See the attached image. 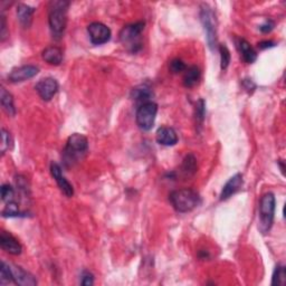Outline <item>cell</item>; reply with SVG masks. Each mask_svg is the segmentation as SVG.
Here are the masks:
<instances>
[{
  "label": "cell",
  "mask_w": 286,
  "mask_h": 286,
  "mask_svg": "<svg viewBox=\"0 0 286 286\" xmlns=\"http://www.w3.org/2000/svg\"><path fill=\"white\" fill-rule=\"evenodd\" d=\"M69 3L65 0H54L48 6V24L52 35L60 41L64 35L67 24V10Z\"/></svg>",
  "instance_id": "cell-1"
},
{
  "label": "cell",
  "mask_w": 286,
  "mask_h": 286,
  "mask_svg": "<svg viewBox=\"0 0 286 286\" xmlns=\"http://www.w3.org/2000/svg\"><path fill=\"white\" fill-rule=\"evenodd\" d=\"M169 200L176 211L181 214L193 212L201 202L199 195L189 188L175 190L170 194Z\"/></svg>",
  "instance_id": "cell-2"
},
{
  "label": "cell",
  "mask_w": 286,
  "mask_h": 286,
  "mask_svg": "<svg viewBox=\"0 0 286 286\" xmlns=\"http://www.w3.org/2000/svg\"><path fill=\"white\" fill-rule=\"evenodd\" d=\"M88 150V140L85 136L74 133L67 139L64 149V160L66 164H73L83 158Z\"/></svg>",
  "instance_id": "cell-3"
},
{
  "label": "cell",
  "mask_w": 286,
  "mask_h": 286,
  "mask_svg": "<svg viewBox=\"0 0 286 286\" xmlns=\"http://www.w3.org/2000/svg\"><path fill=\"white\" fill-rule=\"evenodd\" d=\"M144 23L139 22L136 24L124 26L120 31V41L122 45L131 53H137L141 49V37L144 30Z\"/></svg>",
  "instance_id": "cell-4"
},
{
  "label": "cell",
  "mask_w": 286,
  "mask_h": 286,
  "mask_svg": "<svg viewBox=\"0 0 286 286\" xmlns=\"http://www.w3.org/2000/svg\"><path fill=\"white\" fill-rule=\"evenodd\" d=\"M275 196L272 193H268L263 195L259 201V224L258 228L263 234L270 232L274 221V214H275Z\"/></svg>",
  "instance_id": "cell-5"
},
{
  "label": "cell",
  "mask_w": 286,
  "mask_h": 286,
  "mask_svg": "<svg viewBox=\"0 0 286 286\" xmlns=\"http://www.w3.org/2000/svg\"><path fill=\"white\" fill-rule=\"evenodd\" d=\"M200 21L205 29L208 46L214 50L217 47V18L214 10L206 4L201 6Z\"/></svg>",
  "instance_id": "cell-6"
},
{
  "label": "cell",
  "mask_w": 286,
  "mask_h": 286,
  "mask_svg": "<svg viewBox=\"0 0 286 286\" xmlns=\"http://www.w3.org/2000/svg\"><path fill=\"white\" fill-rule=\"evenodd\" d=\"M157 113L158 105L155 102H148V103L140 105L136 114V120L139 128L143 131H150L155 125Z\"/></svg>",
  "instance_id": "cell-7"
},
{
  "label": "cell",
  "mask_w": 286,
  "mask_h": 286,
  "mask_svg": "<svg viewBox=\"0 0 286 286\" xmlns=\"http://www.w3.org/2000/svg\"><path fill=\"white\" fill-rule=\"evenodd\" d=\"M87 33L94 45H103L111 40V29L106 25L94 22L87 26Z\"/></svg>",
  "instance_id": "cell-8"
},
{
  "label": "cell",
  "mask_w": 286,
  "mask_h": 286,
  "mask_svg": "<svg viewBox=\"0 0 286 286\" xmlns=\"http://www.w3.org/2000/svg\"><path fill=\"white\" fill-rule=\"evenodd\" d=\"M35 90L44 101H50L59 92V83L53 78H45L41 80L35 86Z\"/></svg>",
  "instance_id": "cell-9"
},
{
  "label": "cell",
  "mask_w": 286,
  "mask_h": 286,
  "mask_svg": "<svg viewBox=\"0 0 286 286\" xmlns=\"http://www.w3.org/2000/svg\"><path fill=\"white\" fill-rule=\"evenodd\" d=\"M10 273L12 276V282L16 285L21 286H35L37 285V281L34 275H31L29 272L25 271L21 266L9 264Z\"/></svg>",
  "instance_id": "cell-10"
},
{
  "label": "cell",
  "mask_w": 286,
  "mask_h": 286,
  "mask_svg": "<svg viewBox=\"0 0 286 286\" xmlns=\"http://www.w3.org/2000/svg\"><path fill=\"white\" fill-rule=\"evenodd\" d=\"M40 72V68L34 65H24L21 67L14 68L8 75V80L11 83H19L29 79H33Z\"/></svg>",
  "instance_id": "cell-11"
},
{
  "label": "cell",
  "mask_w": 286,
  "mask_h": 286,
  "mask_svg": "<svg viewBox=\"0 0 286 286\" xmlns=\"http://www.w3.org/2000/svg\"><path fill=\"white\" fill-rule=\"evenodd\" d=\"M50 174H52L53 178L57 183V186L60 187L61 192L63 194H64L66 197H72L74 195V188L71 183L67 181L66 178L63 176L62 168L60 164H57L55 162L50 164Z\"/></svg>",
  "instance_id": "cell-12"
},
{
  "label": "cell",
  "mask_w": 286,
  "mask_h": 286,
  "mask_svg": "<svg viewBox=\"0 0 286 286\" xmlns=\"http://www.w3.org/2000/svg\"><path fill=\"white\" fill-rule=\"evenodd\" d=\"M0 245L5 252L11 255H21L23 251L21 243L8 232H3L0 235Z\"/></svg>",
  "instance_id": "cell-13"
},
{
  "label": "cell",
  "mask_w": 286,
  "mask_h": 286,
  "mask_svg": "<svg viewBox=\"0 0 286 286\" xmlns=\"http://www.w3.org/2000/svg\"><path fill=\"white\" fill-rule=\"evenodd\" d=\"M243 185H244L243 176H241L240 174H237L234 177H232L231 179L226 182V185L221 190L220 200H227L228 198H231L233 195L239 192L241 187H243Z\"/></svg>",
  "instance_id": "cell-14"
},
{
  "label": "cell",
  "mask_w": 286,
  "mask_h": 286,
  "mask_svg": "<svg viewBox=\"0 0 286 286\" xmlns=\"http://www.w3.org/2000/svg\"><path fill=\"white\" fill-rule=\"evenodd\" d=\"M157 142L166 147H173L178 142V135L177 132L169 126H162V128L157 131Z\"/></svg>",
  "instance_id": "cell-15"
},
{
  "label": "cell",
  "mask_w": 286,
  "mask_h": 286,
  "mask_svg": "<svg viewBox=\"0 0 286 286\" xmlns=\"http://www.w3.org/2000/svg\"><path fill=\"white\" fill-rule=\"evenodd\" d=\"M152 97H154V92H152L151 87L147 84L137 86L136 88H133L131 93L132 100L135 101L139 106L144 103H148V102H152Z\"/></svg>",
  "instance_id": "cell-16"
},
{
  "label": "cell",
  "mask_w": 286,
  "mask_h": 286,
  "mask_svg": "<svg viewBox=\"0 0 286 286\" xmlns=\"http://www.w3.org/2000/svg\"><path fill=\"white\" fill-rule=\"evenodd\" d=\"M236 46H237V48L239 50L241 57H243V60L246 63H249V64H252V63H254V62L256 61L257 54L255 52V49H254L251 46V44L249 42L243 40V38H239V40H237V42H236Z\"/></svg>",
  "instance_id": "cell-17"
},
{
  "label": "cell",
  "mask_w": 286,
  "mask_h": 286,
  "mask_svg": "<svg viewBox=\"0 0 286 286\" xmlns=\"http://www.w3.org/2000/svg\"><path fill=\"white\" fill-rule=\"evenodd\" d=\"M42 57L49 65L57 66L63 62V50L57 46H49L43 50Z\"/></svg>",
  "instance_id": "cell-18"
},
{
  "label": "cell",
  "mask_w": 286,
  "mask_h": 286,
  "mask_svg": "<svg viewBox=\"0 0 286 286\" xmlns=\"http://www.w3.org/2000/svg\"><path fill=\"white\" fill-rule=\"evenodd\" d=\"M34 12H35V8L30 7V6H28V5H25V4L18 5L17 17H18L19 23L22 24V26L24 28H28L31 25Z\"/></svg>",
  "instance_id": "cell-19"
},
{
  "label": "cell",
  "mask_w": 286,
  "mask_h": 286,
  "mask_svg": "<svg viewBox=\"0 0 286 286\" xmlns=\"http://www.w3.org/2000/svg\"><path fill=\"white\" fill-rule=\"evenodd\" d=\"M0 102H2V106L4 107L5 112L10 117H15L16 107L14 104V98L4 87H2V91H0Z\"/></svg>",
  "instance_id": "cell-20"
},
{
  "label": "cell",
  "mask_w": 286,
  "mask_h": 286,
  "mask_svg": "<svg viewBox=\"0 0 286 286\" xmlns=\"http://www.w3.org/2000/svg\"><path fill=\"white\" fill-rule=\"evenodd\" d=\"M200 69L197 66H190L188 68H186V73L185 76H183V85L186 87H194L200 80Z\"/></svg>",
  "instance_id": "cell-21"
},
{
  "label": "cell",
  "mask_w": 286,
  "mask_h": 286,
  "mask_svg": "<svg viewBox=\"0 0 286 286\" xmlns=\"http://www.w3.org/2000/svg\"><path fill=\"white\" fill-rule=\"evenodd\" d=\"M182 174L186 177L194 176L197 171V160L194 155H188L183 159L182 166H181Z\"/></svg>",
  "instance_id": "cell-22"
},
{
  "label": "cell",
  "mask_w": 286,
  "mask_h": 286,
  "mask_svg": "<svg viewBox=\"0 0 286 286\" xmlns=\"http://www.w3.org/2000/svg\"><path fill=\"white\" fill-rule=\"evenodd\" d=\"M286 281V272L285 268L283 265H277L275 268L274 273H273V278H272V285H277L282 286L285 284Z\"/></svg>",
  "instance_id": "cell-23"
},
{
  "label": "cell",
  "mask_w": 286,
  "mask_h": 286,
  "mask_svg": "<svg viewBox=\"0 0 286 286\" xmlns=\"http://www.w3.org/2000/svg\"><path fill=\"white\" fill-rule=\"evenodd\" d=\"M219 52H220V67L222 71H225V69H227V67L230 66L231 52H230V49L227 48V46L224 45V44L219 46Z\"/></svg>",
  "instance_id": "cell-24"
},
{
  "label": "cell",
  "mask_w": 286,
  "mask_h": 286,
  "mask_svg": "<svg viewBox=\"0 0 286 286\" xmlns=\"http://www.w3.org/2000/svg\"><path fill=\"white\" fill-rule=\"evenodd\" d=\"M0 283L2 285H7L12 282V276L9 269V264L2 262V269H0Z\"/></svg>",
  "instance_id": "cell-25"
},
{
  "label": "cell",
  "mask_w": 286,
  "mask_h": 286,
  "mask_svg": "<svg viewBox=\"0 0 286 286\" xmlns=\"http://www.w3.org/2000/svg\"><path fill=\"white\" fill-rule=\"evenodd\" d=\"M2 214L4 217H17V216L22 215V213L19 212L18 205L15 201H10L6 203V207L4 208Z\"/></svg>",
  "instance_id": "cell-26"
},
{
  "label": "cell",
  "mask_w": 286,
  "mask_h": 286,
  "mask_svg": "<svg viewBox=\"0 0 286 286\" xmlns=\"http://www.w3.org/2000/svg\"><path fill=\"white\" fill-rule=\"evenodd\" d=\"M0 192H2V199L3 201H5L6 203L10 202V201H14L15 199V190L12 188L10 185H3L2 189H0Z\"/></svg>",
  "instance_id": "cell-27"
},
{
  "label": "cell",
  "mask_w": 286,
  "mask_h": 286,
  "mask_svg": "<svg viewBox=\"0 0 286 286\" xmlns=\"http://www.w3.org/2000/svg\"><path fill=\"white\" fill-rule=\"evenodd\" d=\"M205 114H206V103L205 101L200 99L196 104V120L198 124H202L203 120H205Z\"/></svg>",
  "instance_id": "cell-28"
},
{
  "label": "cell",
  "mask_w": 286,
  "mask_h": 286,
  "mask_svg": "<svg viewBox=\"0 0 286 286\" xmlns=\"http://www.w3.org/2000/svg\"><path fill=\"white\" fill-rule=\"evenodd\" d=\"M12 145V138L10 136V133L6 130H2V154L5 155L6 151L9 150Z\"/></svg>",
  "instance_id": "cell-29"
},
{
  "label": "cell",
  "mask_w": 286,
  "mask_h": 286,
  "mask_svg": "<svg viewBox=\"0 0 286 286\" xmlns=\"http://www.w3.org/2000/svg\"><path fill=\"white\" fill-rule=\"evenodd\" d=\"M186 68H187V66H186L185 63H183L181 60H178V59L173 60L169 64V69L174 74H178L180 72L186 71Z\"/></svg>",
  "instance_id": "cell-30"
},
{
  "label": "cell",
  "mask_w": 286,
  "mask_h": 286,
  "mask_svg": "<svg viewBox=\"0 0 286 286\" xmlns=\"http://www.w3.org/2000/svg\"><path fill=\"white\" fill-rule=\"evenodd\" d=\"M81 284L84 286H91L94 284V276L93 274H91L90 272H84L82 274V278H81Z\"/></svg>",
  "instance_id": "cell-31"
},
{
  "label": "cell",
  "mask_w": 286,
  "mask_h": 286,
  "mask_svg": "<svg viewBox=\"0 0 286 286\" xmlns=\"http://www.w3.org/2000/svg\"><path fill=\"white\" fill-rule=\"evenodd\" d=\"M273 28H274V22L271 21V19H269V21H266L265 24H263L262 26L259 27L260 31H262V33H265V34L270 33V31L273 30Z\"/></svg>",
  "instance_id": "cell-32"
},
{
  "label": "cell",
  "mask_w": 286,
  "mask_h": 286,
  "mask_svg": "<svg viewBox=\"0 0 286 286\" xmlns=\"http://www.w3.org/2000/svg\"><path fill=\"white\" fill-rule=\"evenodd\" d=\"M243 86H244L245 90L249 92V93H253L254 91H255V88H256L255 83H254V82L252 80H250V79H246V80L243 81Z\"/></svg>",
  "instance_id": "cell-33"
},
{
  "label": "cell",
  "mask_w": 286,
  "mask_h": 286,
  "mask_svg": "<svg viewBox=\"0 0 286 286\" xmlns=\"http://www.w3.org/2000/svg\"><path fill=\"white\" fill-rule=\"evenodd\" d=\"M0 26H2V41L6 38V30H7V25H6V18L4 15H2V19H0Z\"/></svg>",
  "instance_id": "cell-34"
},
{
  "label": "cell",
  "mask_w": 286,
  "mask_h": 286,
  "mask_svg": "<svg viewBox=\"0 0 286 286\" xmlns=\"http://www.w3.org/2000/svg\"><path fill=\"white\" fill-rule=\"evenodd\" d=\"M273 46H275V43L271 42V41H265V42H262V43L258 44V47L260 49H266V48H270V47H273Z\"/></svg>",
  "instance_id": "cell-35"
}]
</instances>
